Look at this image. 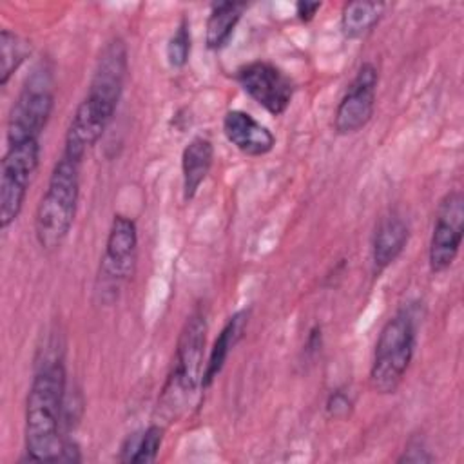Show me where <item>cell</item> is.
I'll list each match as a JSON object with an SVG mask.
<instances>
[{
    "label": "cell",
    "mask_w": 464,
    "mask_h": 464,
    "mask_svg": "<svg viewBox=\"0 0 464 464\" xmlns=\"http://www.w3.org/2000/svg\"><path fill=\"white\" fill-rule=\"evenodd\" d=\"M129 71L127 47L121 38L109 40L92 69L87 92L69 121L63 152L82 161L85 152L102 138L120 103Z\"/></svg>",
    "instance_id": "1"
},
{
    "label": "cell",
    "mask_w": 464,
    "mask_h": 464,
    "mask_svg": "<svg viewBox=\"0 0 464 464\" xmlns=\"http://www.w3.org/2000/svg\"><path fill=\"white\" fill-rule=\"evenodd\" d=\"M67 372L58 355L44 357L33 375L25 401V453L34 462H58L65 440L60 426L65 410Z\"/></svg>",
    "instance_id": "2"
},
{
    "label": "cell",
    "mask_w": 464,
    "mask_h": 464,
    "mask_svg": "<svg viewBox=\"0 0 464 464\" xmlns=\"http://www.w3.org/2000/svg\"><path fill=\"white\" fill-rule=\"evenodd\" d=\"M80 165L62 154L51 170L34 212V236L44 250H56L71 232L80 199Z\"/></svg>",
    "instance_id": "3"
},
{
    "label": "cell",
    "mask_w": 464,
    "mask_h": 464,
    "mask_svg": "<svg viewBox=\"0 0 464 464\" xmlns=\"http://www.w3.org/2000/svg\"><path fill=\"white\" fill-rule=\"evenodd\" d=\"M205 341H207V315L201 308L194 310L178 337L172 370L161 393V408L169 413H176L183 408L187 399L203 386L205 372Z\"/></svg>",
    "instance_id": "4"
},
{
    "label": "cell",
    "mask_w": 464,
    "mask_h": 464,
    "mask_svg": "<svg viewBox=\"0 0 464 464\" xmlns=\"http://www.w3.org/2000/svg\"><path fill=\"white\" fill-rule=\"evenodd\" d=\"M417 319L410 310H399L382 326L370 368V384L377 393H393L415 353Z\"/></svg>",
    "instance_id": "5"
},
{
    "label": "cell",
    "mask_w": 464,
    "mask_h": 464,
    "mask_svg": "<svg viewBox=\"0 0 464 464\" xmlns=\"http://www.w3.org/2000/svg\"><path fill=\"white\" fill-rule=\"evenodd\" d=\"M40 163V140L5 147L0 169V228L11 227L24 207L27 188Z\"/></svg>",
    "instance_id": "6"
},
{
    "label": "cell",
    "mask_w": 464,
    "mask_h": 464,
    "mask_svg": "<svg viewBox=\"0 0 464 464\" xmlns=\"http://www.w3.org/2000/svg\"><path fill=\"white\" fill-rule=\"evenodd\" d=\"M53 107L54 94L51 87V78L47 71H36L27 80L11 107L5 129L7 145L40 140V134L44 132L51 118Z\"/></svg>",
    "instance_id": "7"
},
{
    "label": "cell",
    "mask_w": 464,
    "mask_h": 464,
    "mask_svg": "<svg viewBox=\"0 0 464 464\" xmlns=\"http://www.w3.org/2000/svg\"><path fill=\"white\" fill-rule=\"evenodd\" d=\"M138 252V228L136 223L116 214L111 221L105 239V250L100 259V270L96 279V292L114 299L120 286L132 276Z\"/></svg>",
    "instance_id": "8"
},
{
    "label": "cell",
    "mask_w": 464,
    "mask_h": 464,
    "mask_svg": "<svg viewBox=\"0 0 464 464\" xmlns=\"http://www.w3.org/2000/svg\"><path fill=\"white\" fill-rule=\"evenodd\" d=\"M464 237V196L460 190L448 192L437 208L430 237L428 265L433 274L446 272L459 256Z\"/></svg>",
    "instance_id": "9"
},
{
    "label": "cell",
    "mask_w": 464,
    "mask_h": 464,
    "mask_svg": "<svg viewBox=\"0 0 464 464\" xmlns=\"http://www.w3.org/2000/svg\"><path fill=\"white\" fill-rule=\"evenodd\" d=\"M236 80L246 96L272 116L283 114L292 102L294 83L274 63L261 60L250 62L237 69Z\"/></svg>",
    "instance_id": "10"
},
{
    "label": "cell",
    "mask_w": 464,
    "mask_h": 464,
    "mask_svg": "<svg viewBox=\"0 0 464 464\" xmlns=\"http://www.w3.org/2000/svg\"><path fill=\"white\" fill-rule=\"evenodd\" d=\"M379 83V71L373 63L366 62L359 67L353 80L346 87L335 114H334V129L341 136L355 134L373 116L375 109V92Z\"/></svg>",
    "instance_id": "11"
},
{
    "label": "cell",
    "mask_w": 464,
    "mask_h": 464,
    "mask_svg": "<svg viewBox=\"0 0 464 464\" xmlns=\"http://www.w3.org/2000/svg\"><path fill=\"white\" fill-rule=\"evenodd\" d=\"M223 134L239 152L257 158L268 154L276 145V136L245 111H228L223 118Z\"/></svg>",
    "instance_id": "12"
},
{
    "label": "cell",
    "mask_w": 464,
    "mask_h": 464,
    "mask_svg": "<svg viewBox=\"0 0 464 464\" xmlns=\"http://www.w3.org/2000/svg\"><path fill=\"white\" fill-rule=\"evenodd\" d=\"M408 239V223L397 214L384 216L377 223L372 237V261L375 270L382 272L384 268H388L402 254Z\"/></svg>",
    "instance_id": "13"
},
{
    "label": "cell",
    "mask_w": 464,
    "mask_h": 464,
    "mask_svg": "<svg viewBox=\"0 0 464 464\" xmlns=\"http://www.w3.org/2000/svg\"><path fill=\"white\" fill-rule=\"evenodd\" d=\"M214 163V145L205 136L192 138L181 154L183 176V199L190 201L203 181L207 179Z\"/></svg>",
    "instance_id": "14"
},
{
    "label": "cell",
    "mask_w": 464,
    "mask_h": 464,
    "mask_svg": "<svg viewBox=\"0 0 464 464\" xmlns=\"http://www.w3.org/2000/svg\"><path fill=\"white\" fill-rule=\"evenodd\" d=\"M248 324V312L246 310H239L236 312L221 328V332L218 334L208 359L205 362V372H203V388H208L212 384V381L221 373L230 352L234 350V346L237 344V341L243 337L245 328Z\"/></svg>",
    "instance_id": "15"
},
{
    "label": "cell",
    "mask_w": 464,
    "mask_h": 464,
    "mask_svg": "<svg viewBox=\"0 0 464 464\" xmlns=\"http://www.w3.org/2000/svg\"><path fill=\"white\" fill-rule=\"evenodd\" d=\"M245 9H246V5L241 2L212 4L208 18H207V25H205V29H207L205 42H207L208 49L218 51L228 44Z\"/></svg>",
    "instance_id": "16"
},
{
    "label": "cell",
    "mask_w": 464,
    "mask_h": 464,
    "mask_svg": "<svg viewBox=\"0 0 464 464\" xmlns=\"http://www.w3.org/2000/svg\"><path fill=\"white\" fill-rule=\"evenodd\" d=\"M382 2H348L341 11V33L348 40H357L368 34L384 14Z\"/></svg>",
    "instance_id": "17"
},
{
    "label": "cell",
    "mask_w": 464,
    "mask_h": 464,
    "mask_svg": "<svg viewBox=\"0 0 464 464\" xmlns=\"http://www.w3.org/2000/svg\"><path fill=\"white\" fill-rule=\"evenodd\" d=\"M165 428L160 424H150L141 435H129L121 446V460L134 464L154 462L161 448Z\"/></svg>",
    "instance_id": "18"
},
{
    "label": "cell",
    "mask_w": 464,
    "mask_h": 464,
    "mask_svg": "<svg viewBox=\"0 0 464 464\" xmlns=\"http://www.w3.org/2000/svg\"><path fill=\"white\" fill-rule=\"evenodd\" d=\"M29 54V45L24 38L9 29L0 33V85H7L14 71L24 63Z\"/></svg>",
    "instance_id": "19"
},
{
    "label": "cell",
    "mask_w": 464,
    "mask_h": 464,
    "mask_svg": "<svg viewBox=\"0 0 464 464\" xmlns=\"http://www.w3.org/2000/svg\"><path fill=\"white\" fill-rule=\"evenodd\" d=\"M190 47H192V38H190V25L183 18L178 27L174 29L172 36L167 42V62L174 69H181L187 65L188 56H190Z\"/></svg>",
    "instance_id": "20"
},
{
    "label": "cell",
    "mask_w": 464,
    "mask_h": 464,
    "mask_svg": "<svg viewBox=\"0 0 464 464\" xmlns=\"http://www.w3.org/2000/svg\"><path fill=\"white\" fill-rule=\"evenodd\" d=\"M352 410V399L343 390H334L326 399V413L334 419H343Z\"/></svg>",
    "instance_id": "21"
},
{
    "label": "cell",
    "mask_w": 464,
    "mask_h": 464,
    "mask_svg": "<svg viewBox=\"0 0 464 464\" xmlns=\"http://www.w3.org/2000/svg\"><path fill=\"white\" fill-rule=\"evenodd\" d=\"M433 455L428 453L424 442L420 439H411L404 450V453L397 459V462H431Z\"/></svg>",
    "instance_id": "22"
},
{
    "label": "cell",
    "mask_w": 464,
    "mask_h": 464,
    "mask_svg": "<svg viewBox=\"0 0 464 464\" xmlns=\"http://www.w3.org/2000/svg\"><path fill=\"white\" fill-rule=\"evenodd\" d=\"M321 2H297L295 4V14H297V18L299 20H303V22H310L315 14H317V11L321 9Z\"/></svg>",
    "instance_id": "23"
}]
</instances>
